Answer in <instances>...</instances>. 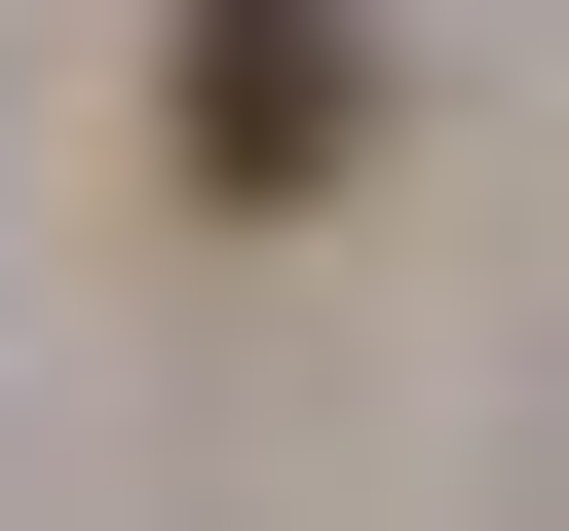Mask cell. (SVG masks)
I'll return each mask as SVG.
<instances>
[{"label":"cell","mask_w":569,"mask_h":531,"mask_svg":"<svg viewBox=\"0 0 569 531\" xmlns=\"http://www.w3.org/2000/svg\"><path fill=\"white\" fill-rule=\"evenodd\" d=\"M152 152L190 190H342L380 152V0H152Z\"/></svg>","instance_id":"cell-1"}]
</instances>
